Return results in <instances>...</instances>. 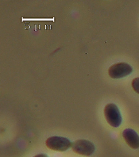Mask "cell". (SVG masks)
I'll return each mask as SVG.
<instances>
[{"instance_id":"1","label":"cell","mask_w":139,"mask_h":157,"mask_svg":"<svg viewBox=\"0 0 139 157\" xmlns=\"http://www.w3.org/2000/svg\"><path fill=\"white\" fill-rule=\"evenodd\" d=\"M105 117L107 122L113 127H119L122 124V117L117 105L113 103L106 105L104 109Z\"/></svg>"},{"instance_id":"2","label":"cell","mask_w":139,"mask_h":157,"mask_svg":"<svg viewBox=\"0 0 139 157\" xmlns=\"http://www.w3.org/2000/svg\"><path fill=\"white\" fill-rule=\"evenodd\" d=\"M72 143L68 139L61 136H54L46 140V145L50 149L63 152L71 147Z\"/></svg>"},{"instance_id":"3","label":"cell","mask_w":139,"mask_h":157,"mask_svg":"<svg viewBox=\"0 0 139 157\" xmlns=\"http://www.w3.org/2000/svg\"><path fill=\"white\" fill-rule=\"evenodd\" d=\"M133 72L130 65L125 63L114 64L109 68L108 74L113 78H119L130 75Z\"/></svg>"},{"instance_id":"4","label":"cell","mask_w":139,"mask_h":157,"mask_svg":"<svg viewBox=\"0 0 139 157\" xmlns=\"http://www.w3.org/2000/svg\"><path fill=\"white\" fill-rule=\"evenodd\" d=\"M71 147L75 153L84 156H91L95 151L94 144L87 140H77L73 142Z\"/></svg>"},{"instance_id":"5","label":"cell","mask_w":139,"mask_h":157,"mask_svg":"<svg viewBox=\"0 0 139 157\" xmlns=\"http://www.w3.org/2000/svg\"><path fill=\"white\" fill-rule=\"evenodd\" d=\"M123 137L129 147L134 149L139 148V136L134 130L126 129L123 132Z\"/></svg>"},{"instance_id":"6","label":"cell","mask_w":139,"mask_h":157,"mask_svg":"<svg viewBox=\"0 0 139 157\" xmlns=\"http://www.w3.org/2000/svg\"><path fill=\"white\" fill-rule=\"evenodd\" d=\"M132 87L136 93L139 94V77L133 79L131 83Z\"/></svg>"},{"instance_id":"7","label":"cell","mask_w":139,"mask_h":157,"mask_svg":"<svg viewBox=\"0 0 139 157\" xmlns=\"http://www.w3.org/2000/svg\"><path fill=\"white\" fill-rule=\"evenodd\" d=\"M48 157L46 155L44 154H40L37 155H36L35 157Z\"/></svg>"}]
</instances>
